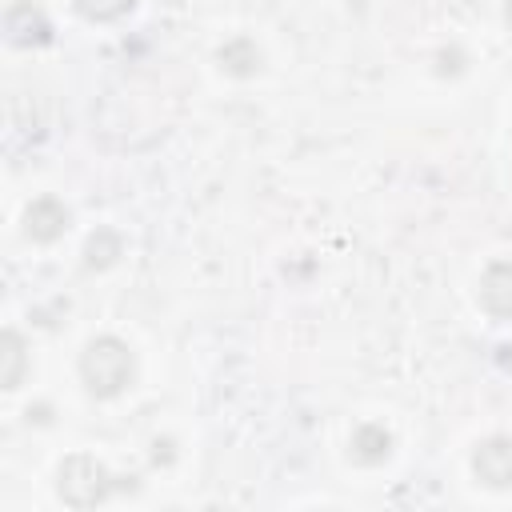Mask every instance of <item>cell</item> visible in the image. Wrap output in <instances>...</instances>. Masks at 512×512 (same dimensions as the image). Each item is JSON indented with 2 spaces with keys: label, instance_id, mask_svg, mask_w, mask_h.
<instances>
[{
  "label": "cell",
  "instance_id": "1",
  "mask_svg": "<svg viewBox=\"0 0 512 512\" xmlns=\"http://www.w3.org/2000/svg\"><path fill=\"white\" fill-rule=\"evenodd\" d=\"M80 376H84V388L100 400L108 396H120L132 380V352L124 340L116 336H96L84 352H80Z\"/></svg>",
  "mask_w": 512,
  "mask_h": 512
},
{
  "label": "cell",
  "instance_id": "9",
  "mask_svg": "<svg viewBox=\"0 0 512 512\" xmlns=\"http://www.w3.org/2000/svg\"><path fill=\"white\" fill-rule=\"evenodd\" d=\"M0 360H4V368H0V384L4 388H20V376H24V340H20V332H4L0 336Z\"/></svg>",
  "mask_w": 512,
  "mask_h": 512
},
{
  "label": "cell",
  "instance_id": "3",
  "mask_svg": "<svg viewBox=\"0 0 512 512\" xmlns=\"http://www.w3.org/2000/svg\"><path fill=\"white\" fill-rule=\"evenodd\" d=\"M472 472L488 488H512V436H488L472 452Z\"/></svg>",
  "mask_w": 512,
  "mask_h": 512
},
{
  "label": "cell",
  "instance_id": "4",
  "mask_svg": "<svg viewBox=\"0 0 512 512\" xmlns=\"http://www.w3.org/2000/svg\"><path fill=\"white\" fill-rule=\"evenodd\" d=\"M4 32H8V40H12L16 48H32V44H48V40H52V24H48V16H44L40 8H32L28 0H20V4L8 8V16H4Z\"/></svg>",
  "mask_w": 512,
  "mask_h": 512
},
{
  "label": "cell",
  "instance_id": "11",
  "mask_svg": "<svg viewBox=\"0 0 512 512\" xmlns=\"http://www.w3.org/2000/svg\"><path fill=\"white\" fill-rule=\"evenodd\" d=\"M72 4L88 20H116V16H124L132 8V0H72Z\"/></svg>",
  "mask_w": 512,
  "mask_h": 512
},
{
  "label": "cell",
  "instance_id": "5",
  "mask_svg": "<svg viewBox=\"0 0 512 512\" xmlns=\"http://www.w3.org/2000/svg\"><path fill=\"white\" fill-rule=\"evenodd\" d=\"M68 220H72V216H68V208H64L56 196H40V200L24 212V236L36 240V244H52V240L64 236Z\"/></svg>",
  "mask_w": 512,
  "mask_h": 512
},
{
  "label": "cell",
  "instance_id": "2",
  "mask_svg": "<svg viewBox=\"0 0 512 512\" xmlns=\"http://www.w3.org/2000/svg\"><path fill=\"white\" fill-rule=\"evenodd\" d=\"M56 488H60V500L64 504H72V508H96V504H104L112 496V472L96 456L76 452V456H68L60 464Z\"/></svg>",
  "mask_w": 512,
  "mask_h": 512
},
{
  "label": "cell",
  "instance_id": "6",
  "mask_svg": "<svg viewBox=\"0 0 512 512\" xmlns=\"http://www.w3.org/2000/svg\"><path fill=\"white\" fill-rule=\"evenodd\" d=\"M480 304L488 316L512 320V260L488 264V272L480 276Z\"/></svg>",
  "mask_w": 512,
  "mask_h": 512
},
{
  "label": "cell",
  "instance_id": "7",
  "mask_svg": "<svg viewBox=\"0 0 512 512\" xmlns=\"http://www.w3.org/2000/svg\"><path fill=\"white\" fill-rule=\"evenodd\" d=\"M392 452V436L380 428V424H360L356 436H352V460L356 464H384Z\"/></svg>",
  "mask_w": 512,
  "mask_h": 512
},
{
  "label": "cell",
  "instance_id": "10",
  "mask_svg": "<svg viewBox=\"0 0 512 512\" xmlns=\"http://www.w3.org/2000/svg\"><path fill=\"white\" fill-rule=\"evenodd\" d=\"M120 256V240L112 232H96L88 240V268H108Z\"/></svg>",
  "mask_w": 512,
  "mask_h": 512
},
{
  "label": "cell",
  "instance_id": "12",
  "mask_svg": "<svg viewBox=\"0 0 512 512\" xmlns=\"http://www.w3.org/2000/svg\"><path fill=\"white\" fill-rule=\"evenodd\" d=\"M508 20H512V0H508Z\"/></svg>",
  "mask_w": 512,
  "mask_h": 512
},
{
  "label": "cell",
  "instance_id": "8",
  "mask_svg": "<svg viewBox=\"0 0 512 512\" xmlns=\"http://www.w3.org/2000/svg\"><path fill=\"white\" fill-rule=\"evenodd\" d=\"M220 68L232 72V76H252L260 68V48L252 40H244V36L240 40H228L220 48Z\"/></svg>",
  "mask_w": 512,
  "mask_h": 512
}]
</instances>
